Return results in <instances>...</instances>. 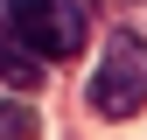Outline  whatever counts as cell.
Here are the masks:
<instances>
[{"label":"cell","mask_w":147,"mask_h":140,"mask_svg":"<svg viewBox=\"0 0 147 140\" xmlns=\"http://www.w3.org/2000/svg\"><path fill=\"white\" fill-rule=\"evenodd\" d=\"M84 0H49L42 14L21 28V42H28V56H42V63H56V56H77L84 49Z\"/></svg>","instance_id":"obj_2"},{"label":"cell","mask_w":147,"mask_h":140,"mask_svg":"<svg viewBox=\"0 0 147 140\" xmlns=\"http://www.w3.org/2000/svg\"><path fill=\"white\" fill-rule=\"evenodd\" d=\"M91 105L105 119H133L147 105V42L140 35H112L98 70H91Z\"/></svg>","instance_id":"obj_1"},{"label":"cell","mask_w":147,"mask_h":140,"mask_svg":"<svg viewBox=\"0 0 147 140\" xmlns=\"http://www.w3.org/2000/svg\"><path fill=\"white\" fill-rule=\"evenodd\" d=\"M42 7H49V0H0V21H7L14 35H21V28H28L35 14H42Z\"/></svg>","instance_id":"obj_5"},{"label":"cell","mask_w":147,"mask_h":140,"mask_svg":"<svg viewBox=\"0 0 147 140\" xmlns=\"http://www.w3.org/2000/svg\"><path fill=\"white\" fill-rule=\"evenodd\" d=\"M0 140H35V105L28 98H0Z\"/></svg>","instance_id":"obj_4"},{"label":"cell","mask_w":147,"mask_h":140,"mask_svg":"<svg viewBox=\"0 0 147 140\" xmlns=\"http://www.w3.org/2000/svg\"><path fill=\"white\" fill-rule=\"evenodd\" d=\"M0 77L7 84H42V56H28V42L0 21Z\"/></svg>","instance_id":"obj_3"}]
</instances>
